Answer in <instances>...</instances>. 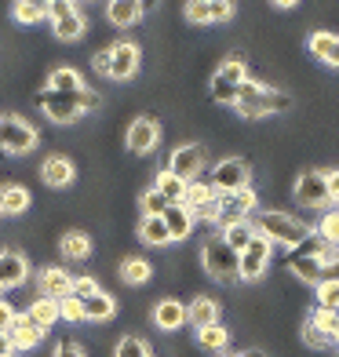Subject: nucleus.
Returning <instances> with one entry per match:
<instances>
[{
    "label": "nucleus",
    "mask_w": 339,
    "mask_h": 357,
    "mask_svg": "<svg viewBox=\"0 0 339 357\" xmlns=\"http://www.w3.org/2000/svg\"><path fill=\"white\" fill-rule=\"evenodd\" d=\"M216 77H223V80H230V84H245V80H248V70H245V59H241V55H234V59H226L223 62V66H219V73Z\"/></svg>",
    "instance_id": "4c0bfd02"
},
{
    "label": "nucleus",
    "mask_w": 339,
    "mask_h": 357,
    "mask_svg": "<svg viewBox=\"0 0 339 357\" xmlns=\"http://www.w3.org/2000/svg\"><path fill=\"white\" fill-rule=\"evenodd\" d=\"M11 347L15 350H33L40 347V339H44V328H37L33 321H29V314H19V321L11 324Z\"/></svg>",
    "instance_id": "a211bd4d"
},
{
    "label": "nucleus",
    "mask_w": 339,
    "mask_h": 357,
    "mask_svg": "<svg viewBox=\"0 0 339 357\" xmlns=\"http://www.w3.org/2000/svg\"><path fill=\"white\" fill-rule=\"evenodd\" d=\"M186 317L193 328H208V324H219V303L212 296H197L193 303H186Z\"/></svg>",
    "instance_id": "6ab92c4d"
},
{
    "label": "nucleus",
    "mask_w": 339,
    "mask_h": 357,
    "mask_svg": "<svg viewBox=\"0 0 339 357\" xmlns=\"http://www.w3.org/2000/svg\"><path fill=\"white\" fill-rule=\"evenodd\" d=\"M139 208H142V219H160V215H165L168 208H172V201L165 197V193H157V190L150 186V190L139 197Z\"/></svg>",
    "instance_id": "c9c22d12"
},
{
    "label": "nucleus",
    "mask_w": 339,
    "mask_h": 357,
    "mask_svg": "<svg viewBox=\"0 0 339 357\" xmlns=\"http://www.w3.org/2000/svg\"><path fill=\"white\" fill-rule=\"evenodd\" d=\"M77 102H80V113H88V109H99V91H91V88H84V91H80L77 95Z\"/></svg>",
    "instance_id": "8fccbe9b"
},
{
    "label": "nucleus",
    "mask_w": 339,
    "mask_h": 357,
    "mask_svg": "<svg viewBox=\"0 0 339 357\" xmlns=\"http://www.w3.org/2000/svg\"><path fill=\"white\" fill-rule=\"evenodd\" d=\"M95 291H99V284H95L91 278H73V299L84 303V299H91V296H95Z\"/></svg>",
    "instance_id": "49530a36"
},
{
    "label": "nucleus",
    "mask_w": 339,
    "mask_h": 357,
    "mask_svg": "<svg viewBox=\"0 0 339 357\" xmlns=\"http://www.w3.org/2000/svg\"><path fill=\"white\" fill-rule=\"evenodd\" d=\"M216 201V190H212V183H201V178H197V183H190L186 186V197H183V204L190 208V212H201V208L204 204H212Z\"/></svg>",
    "instance_id": "473e14b6"
},
{
    "label": "nucleus",
    "mask_w": 339,
    "mask_h": 357,
    "mask_svg": "<svg viewBox=\"0 0 339 357\" xmlns=\"http://www.w3.org/2000/svg\"><path fill=\"white\" fill-rule=\"evenodd\" d=\"M47 91H59V95H80L84 91V80L73 66H59L52 77H47Z\"/></svg>",
    "instance_id": "5701e85b"
},
{
    "label": "nucleus",
    "mask_w": 339,
    "mask_h": 357,
    "mask_svg": "<svg viewBox=\"0 0 339 357\" xmlns=\"http://www.w3.org/2000/svg\"><path fill=\"white\" fill-rule=\"evenodd\" d=\"M37 281H40V296L44 299H66V296H73V278L62 266H44L40 273H37Z\"/></svg>",
    "instance_id": "4468645a"
},
{
    "label": "nucleus",
    "mask_w": 339,
    "mask_h": 357,
    "mask_svg": "<svg viewBox=\"0 0 339 357\" xmlns=\"http://www.w3.org/2000/svg\"><path fill=\"white\" fill-rule=\"evenodd\" d=\"M52 15V4H44V0H19V4L11 8V19L22 22V26H33L40 19H47Z\"/></svg>",
    "instance_id": "c756f323"
},
{
    "label": "nucleus",
    "mask_w": 339,
    "mask_h": 357,
    "mask_svg": "<svg viewBox=\"0 0 339 357\" xmlns=\"http://www.w3.org/2000/svg\"><path fill=\"white\" fill-rule=\"evenodd\" d=\"M223 241L230 245L234 252H245L252 241H255V222L245 219V222H230V226H223Z\"/></svg>",
    "instance_id": "a878e982"
},
{
    "label": "nucleus",
    "mask_w": 339,
    "mask_h": 357,
    "mask_svg": "<svg viewBox=\"0 0 339 357\" xmlns=\"http://www.w3.org/2000/svg\"><path fill=\"white\" fill-rule=\"evenodd\" d=\"M84 29H88V22H84V15H80V8L66 4V0H55L52 4V33H55V40L73 44V40L84 37Z\"/></svg>",
    "instance_id": "39448f33"
},
{
    "label": "nucleus",
    "mask_w": 339,
    "mask_h": 357,
    "mask_svg": "<svg viewBox=\"0 0 339 357\" xmlns=\"http://www.w3.org/2000/svg\"><path fill=\"white\" fill-rule=\"evenodd\" d=\"M37 106L47 113V121H55V124H73L80 117V102H77V95H59V91H40L37 95Z\"/></svg>",
    "instance_id": "6e6552de"
},
{
    "label": "nucleus",
    "mask_w": 339,
    "mask_h": 357,
    "mask_svg": "<svg viewBox=\"0 0 339 357\" xmlns=\"http://www.w3.org/2000/svg\"><path fill=\"white\" fill-rule=\"evenodd\" d=\"M19 321V314H15V306L0 299V332H11V324Z\"/></svg>",
    "instance_id": "de8ad7c7"
},
{
    "label": "nucleus",
    "mask_w": 339,
    "mask_h": 357,
    "mask_svg": "<svg viewBox=\"0 0 339 357\" xmlns=\"http://www.w3.org/2000/svg\"><path fill=\"white\" fill-rule=\"evenodd\" d=\"M29 321L37 324V328H52L55 321H62V310H59V299H44V296H37V303L29 306Z\"/></svg>",
    "instance_id": "cd10ccee"
},
{
    "label": "nucleus",
    "mask_w": 339,
    "mask_h": 357,
    "mask_svg": "<svg viewBox=\"0 0 339 357\" xmlns=\"http://www.w3.org/2000/svg\"><path fill=\"white\" fill-rule=\"evenodd\" d=\"M29 208V190L22 183H4L0 186V215H22Z\"/></svg>",
    "instance_id": "aec40b11"
},
{
    "label": "nucleus",
    "mask_w": 339,
    "mask_h": 357,
    "mask_svg": "<svg viewBox=\"0 0 339 357\" xmlns=\"http://www.w3.org/2000/svg\"><path fill=\"white\" fill-rule=\"evenodd\" d=\"M321 281H339V252H332L321 266Z\"/></svg>",
    "instance_id": "09e8293b"
},
{
    "label": "nucleus",
    "mask_w": 339,
    "mask_h": 357,
    "mask_svg": "<svg viewBox=\"0 0 339 357\" xmlns=\"http://www.w3.org/2000/svg\"><path fill=\"white\" fill-rule=\"evenodd\" d=\"M113 52V66H110V77L113 80H128V77H135L139 73V44H132V40H117L110 47Z\"/></svg>",
    "instance_id": "ddd939ff"
},
{
    "label": "nucleus",
    "mask_w": 339,
    "mask_h": 357,
    "mask_svg": "<svg viewBox=\"0 0 339 357\" xmlns=\"http://www.w3.org/2000/svg\"><path fill=\"white\" fill-rule=\"evenodd\" d=\"M212 15H216V22H226L234 15V4L230 0H212Z\"/></svg>",
    "instance_id": "3c124183"
},
{
    "label": "nucleus",
    "mask_w": 339,
    "mask_h": 357,
    "mask_svg": "<svg viewBox=\"0 0 339 357\" xmlns=\"http://www.w3.org/2000/svg\"><path fill=\"white\" fill-rule=\"evenodd\" d=\"M306 44H310V55H317L329 66H339V37L336 33H314Z\"/></svg>",
    "instance_id": "7c9ffc66"
},
{
    "label": "nucleus",
    "mask_w": 339,
    "mask_h": 357,
    "mask_svg": "<svg viewBox=\"0 0 339 357\" xmlns=\"http://www.w3.org/2000/svg\"><path fill=\"white\" fill-rule=\"evenodd\" d=\"M150 263H146V259H139V255H132V259H124V263H121V281L124 284H146L150 281Z\"/></svg>",
    "instance_id": "2f4dec72"
},
{
    "label": "nucleus",
    "mask_w": 339,
    "mask_h": 357,
    "mask_svg": "<svg viewBox=\"0 0 339 357\" xmlns=\"http://www.w3.org/2000/svg\"><path fill=\"white\" fill-rule=\"evenodd\" d=\"M288 106H292V95L263 88L259 80H245V84H241V91H237V106H234V109L241 113V117L255 121V117H266V113H281V109H288Z\"/></svg>",
    "instance_id": "f03ea898"
},
{
    "label": "nucleus",
    "mask_w": 339,
    "mask_h": 357,
    "mask_svg": "<svg viewBox=\"0 0 339 357\" xmlns=\"http://www.w3.org/2000/svg\"><path fill=\"white\" fill-rule=\"evenodd\" d=\"M208 91H212V99L216 102H226V106H237V84H230V80H223V77H212V84H208Z\"/></svg>",
    "instance_id": "58836bf2"
},
{
    "label": "nucleus",
    "mask_w": 339,
    "mask_h": 357,
    "mask_svg": "<svg viewBox=\"0 0 339 357\" xmlns=\"http://www.w3.org/2000/svg\"><path fill=\"white\" fill-rule=\"evenodd\" d=\"M321 332H325L332 343H339V314H329V310H314V317H310Z\"/></svg>",
    "instance_id": "ea45409f"
},
{
    "label": "nucleus",
    "mask_w": 339,
    "mask_h": 357,
    "mask_svg": "<svg viewBox=\"0 0 339 357\" xmlns=\"http://www.w3.org/2000/svg\"><path fill=\"white\" fill-rule=\"evenodd\" d=\"M296 201L303 208H325L332 204V193H329V172H303L296 178Z\"/></svg>",
    "instance_id": "0eeeda50"
},
{
    "label": "nucleus",
    "mask_w": 339,
    "mask_h": 357,
    "mask_svg": "<svg viewBox=\"0 0 339 357\" xmlns=\"http://www.w3.org/2000/svg\"><path fill=\"white\" fill-rule=\"evenodd\" d=\"M201 165H204V150H201V146H179V150L172 153V160H168V172L179 175L183 183H197Z\"/></svg>",
    "instance_id": "f8f14e48"
},
{
    "label": "nucleus",
    "mask_w": 339,
    "mask_h": 357,
    "mask_svg": "<svg viewBox=\"0 0 339 357\" xmlns=\"http://www.w3.org/2000/svg\"><path fill=\"white\" fill-rule=\"evenodd\" d=\"M62 255L66 259H88L91 255V237L88 234H80V230H70L66 237H62Z\"/></svg>",
    "instance_id": "72a5a7b5"
},
{
    "label": "nucleus",
    "mask_w": 339,
    "mask_h": 357,
    "mask_svg": "<svg viewBox=\"0 0 339 357\" xmlns=\"http://www.w3.org/2000/svg\"><path fill=\"white\" fill-rule=\"evenodd\" d=\"M29 278V263L22 252H0V291L4 288H19Z\"/></svg>",
    "instance_id": "f3484780"
},
{
    "label": "nucleus",
    "mask_w": 339,
    "mask_h": 357,
    "mask_svg": "<svg viewBox=\"0 0 339 357\" xmlns=\"http://www.w3.org/2000/svg\"><path fill=\"white\" fill-rule=\"evenodd\" d=\"M317 310L339 314V281H321L317 284Z\"/></svg>",
    "instance_id": "e433bc0d"
},
{
    "label": "nucleus",
    "mask_w": 339,
    "mask_h": 357,
    "mask_svg": "<svg viewBox=\"0 0 339 357\" xmlns=\"http://www.w3.org/2000/svg\"><path fill=\"white\" fill-rule=\"evenodd\" d=\"M186 19L190 22H216V15H212V0H190L186 4Z\"/></svg>",
    "instance_id": "79ce46f5"
},
{
    "label": "nucleus",
    "mask_w": 339,
    "mask_h": 357,
    "mask_svg": "<svg viewBox=\"0 0 339 357\" xmlns=\"http://www.w3.org/2000/svg\"><path fill=\"white\" fill-rule=\"evenodd\" d=\"M59 310H62V321H84V306H80V299H73V296L62 299Z\"/></svg>",
    "instance_id": "a18cd8bd"
},
{
    "label": "nucleus",
    "mask_w": 339,
    "mask_h": 357,
    "mask_svg": "<svg viewBox=\"0 0 339 357\" xmlns=\"http://www.w3.org/2000/svg\"><path fill=\"white\" fill-rule=\"evenodd\" d=\"M317 234L329 241V245H339V212H329V215H321V226H317Z\"/></svg>",
    "instance_id": "c03bdc74"
},
{
    "label": "nucleus",
    "mask_w": 339,
    "mask_h": 357,
    "mask_svg": "<svg viewBox=\"0 0 339 357\" xmlns=\"http://www.w3.org/2000/svg\"><path fill=\"white\" fill-rule=\"evenodd\" d=\"M80 306H84V321H110L113 314H117V303H113V296L103 291V288L95 291L91 299H84Z\"/></svg>",
    "instance_id": "393cba45"
},
{
    "label": "nucleus",
    "mask_w": 339,
    "mask_h": 357,
    "mask_svg": "<svg viewBox=\"0 0 339 357\" xmlns=\"http://www.w3.org/2000/svg\"><path fill=\"white\" fill-rule=\"evenodd\" d=\"M255 234L259 237H266L273 248H299L306 237H310V226L306 222H299L296 215H288V212H259L255 215Z\"/></svg>",
    "instance_id": "f257e3e1"
},
{
    "label": "nucleus",
    "mask_w": 339,
    "mask_h": 357,
    "mask_svg": "<svg viewBox=\"0 0 339 357\" xmlns=\"http://www.w3.org/2000/svg\"><path fill=\"white\" fill-rule=\"evenodd\" d=\"M329 193H332V201L339 204V168H336V172H329Z\"/></svg>",
    "instance_id": "5fc2aeb1"
},
{
    "label": "nucleus",
    "mask_w": 339,
    "mask_h": 357,
    "mask_svg": "<svg viewBox=\"0 0 339 357\" xmlns=\"http://www.w3.org/2000/svg\"><path fill=\"white\" fill-rule=\"evenodd\" d=\"M197 343H201L204 350H212V354H223L226 343H230V332L223 328V321H219V324H208V328L197 332Z\"/></svg>",
    "instance_id": "f704fd0d"
},
{
    "label": "nucleus",
    "mask_w": 339,
    "mask_h": 357,
    "mask_svg": "<svg viewBox=\"0 0 339 357\" xmlns=\"http://www.w3.org/2000/svg\"><path fill=\"white\" fill-rule=\"evenodd\" d=\"M142 8L139 0H113V4L106 8V15H110V22L113 26H121V29H128V26H135L139 19H142Z\"/></svg>",
    "instance_id": "4be33fe9"
},
{
    "label": "nucleus",
    "mask_w": 339,
    "mask_h": 357,
    "mask_svg": "<svg viewBox=\"0 0 339 357\" xmlns=\"http://www.w3.org/2000/svg\"><path fill=\"white\" fill-rule=\"evenodd\" d=\"M201 263L208 270V278H216V281H241V252H234L223 237L204 241Z\"/></svg>",
    "instance_id": "7ed1b4c3"
},
{
    "label": "nucleus",
    "mask_w": 339,
    "mask_h": 357,
    "mask_svg": "<svg viewBox=\"0 0 339 357\" xmlns=\"http://www.w3.org/2000/svg\"><path fill=\"white\" fill-rule=\"evenodd\" d=\"M55 357H84V350L66 339V343H59V347H55Z\"/></svg>",
    "instance_id": "864d4df0"
},
{
    "label": "nucleus",
    "mask_w": 339,
    "mask_h": 357,
    "mask_svg": "<svg viewBox=\"0 0 339 357\" xmlns=\"http://www.w3.org/2000/svg\"><path fill=\"white\" fill-rule=\"evenodd\" d=\"M73 175H77L73 160L62 157V153L47 157L44 165H40V178H44V186H52V190H66V186L73 183Z\"/></svg>",
    "instance_id": "2eb2a0df"
},
{
    "label": "nucleus",
    "mask_w": 339,
    "mask_h": 357,
    "mask_svg": "<svg viewBox=\"0 0 339 357\" xmlns=\"http://www.w3.org/2000/svg\"><path fill=\"white\" fill-rule=\"evenodd\" d=\"M113 357H150V350H146V343H142V339L124 335L121 343H117V350H113Z\"/></svg>",
    "instance_id": "a19ab883"
},
{
    "label": "nucleus",
    "mask_w": 339,
    "mask_h": 357,
    "mask_svg": "<svg viewBox=\"0 0 339 357\" xmlns=\"http://www.w3.org/2000/svg\"><path fill=\"white\" fill-rule=\"evenodd\" d=\"M303 343H306V347H314V350H325V347H332V339L321 332L314 321H306V324H303Z\"/></svg>",
    "instance_id": "37998d69"
},
{
    "label": "nucleus",
    "mask_w": 339,
    "mask_h": 357,
    "mask_svg": "<svg viewBox=\"0 0 339 357\" xmlns=\"http://www.w3.org/2000/svg\"><path fill=\"white\" fill-rule=\"evenodd\" d=\"M153 324H157L160 332H179L183 324H190L186 303H179V299H160V303L153 306Z\"/></svg>",
    "instance_id": "dca6fc26"
},
{
    "label": "nucleus",
    "mask_w": 339,
    "mask_h": 357,
    "mask_svg": "<svg viewBox=\"0 0 339 357\" xmlns=\"http://www.w3.org/2000/svg\"><path fill=\"white\" fill-rule=\"evenodd\" d=\"M33 146H37L33 124L22 121L19 113H4V117H0V150L11 153V157H19V153H29Z\"/></svg>",
    "instance_id": "20e7f679"
},
{
    "label": "nucleus",
    "mask_w": 339,
    "mask_h": 357,
    "mask_svg": "<svg viewBox=\"0 0 339 357\" xmlns=\"http://www.w3.org/2000/svg\"><path fill=\"white\" fill-rule=\"evenodd\" d=\"M139 241H142V245H150V248L172 245L168 226H165V215H160V219H142V222H139Z\"/></svg>",
    "instance_id": "c85d7f7f"
},
{
    "label": "nucleus",
    "mask_w": 339,
    "mask_h": 357,
    "mask_svg": "<svg viewBox=\"0 0 339 357\" xmlns=\"http://www.w3.org/2000/svg\"><path fill=\"white\" fill-rule=\"evenodd\" d=\"M270 255H273V245L266 237L255 234V241L241 252V281H255V278H263L266 266H270Z\"/></svg>",
    "instance_id": "9d476101"
},
{
    "label": "nucleus",
    "mask_w": 339,
    "mask_h": 357,
    "mask_svg": "<svg viewBox=\"0 0 339 357\" xmlns=\"http://www.w3.org/2000/svg\"><path fill=\"white\" fill-rule=\"evenodd\" d=\"M165 226H168V237L172 241H186L193 234V212L186 204H172L165 212Z\"/></svg>",
    "instance_id": "412c9836"
},
{
    "label": "nucleus",
    "mask_w": 339,
    "mask_h": 357,
    "mask_svg": "<svg viewBox=\"0 0 339 357\" xmlns=\"http://www.w3.org/2000/svg\"><path fill=\"white\" fill-rule=\"evenodd\" d=\"M186 186H190V183H183V178H179V175H172L168 168H160V172H157V178H153V190H157V193H165V197H168L172 204H183Z\"/></svg>",
    "instance_id": "bb28decb"
},
{
    "label": "nucleus",
    "mask_w": 339,
    "mask_h": 357,
    "mask_svg": "<svg viewBox=\"0 0 339 357\" xmlns=\"http://www.w3.org/2000/svg\"><path fill=\"white\" fill-rule=\"evenodd\" d=\"M288 266H292V273L299 281L306 284H321V266H325V259H314V255H288Z\"/></svg>",
    "instance_id": "b1692460"
},
{
    "label": "nucleus",
    "mask_w": 339,
    "mask_h": 357,
    "mask_svg": "<svg viewBox=\"0 0 339 357\" xmlns=\"http://www.w3.org/2000/svg\"><path fill=\"white\" fill-rule=\"evenodd\" d=\"M248 178H252V172H248V165L245 160H237V157H226V160H219V165L212 168V190H216V197L219 193H237V190H248Z\"/></svg>",
    "instance_id": "423d86ee"
},
{
    "label": "nucleus",
    "mask_w": 339,
    "mask_h": 357,
    "mask_svg": "<svg viewBox=\"0 0 339 357\" xmlns=\"http://www.w3.org/2000/svg\"><path fill=\"white\" fill-rule=\"evenodd\" d=\"M336 212H339V204H336Z\"/></svg>",
    "instance_id": "bf43d9fd"
},
{
    "label": "nucleus",
    "mask_w": 339,
    "mask_h": 357,
    "mask_svg": "<svg viewBox=\"0 0 339 357\" xmlns=\"http://www.w3.org/2000/svg\"><path fill=\"white\" fill-rule=\"evenodd\" d=\"M91 66L99 70V73H110V66H113V52H110V47H106V52H95Z\"/></svg>",
    "instance_id": "603ef678"
},
{
    "label": "nucleus",
    "mask_w": 339,
    "mask_h": 357,
    "mask_svg": "<svg viewBox=\"0 0 339 357\" xmlns=\"http://www.w3.org/2000/svg\"><path fill=\"white\" fill-rule=\"evenodd\" d=\"M241 357H266V354H263V350H245Z\"/></svg>",
    "instance_id": "4d7b16f0"
},
{
    "label": "nucleus",
    "mask_w": 339,
    "mask_h": 357,
    "mask_svg": "<svg viewBox=\"0 0 339 357\" xmlns=\"http://www.w3.org/2000/svg\"><path fill=\"white\" fill-rule=\"evenodd\" d=\"M223 357H241V354H223Z\"/></svg>",
    "instance_id": "13d9d810"
},
{
    "label": "nucleus",
    "mask_w": 339,
    "mask_h": 357,
    "mask_svg": "<svg viewBox=\"0 0 339 357\" xmlns=\"http://www.w3.org/2000/svg\"><path fill=\"white\" fill-rule=\"evenodd\" d=\"M219 226H230V222H245L252 219V208H255V193L252 190H237V193H219Z\"/></svg>",
    "instance_id": "1a4fd4ad"
},
{
    "label": "nucleus",
    "mask_w": 339,
    "mask_h": 357,
    "mask_svg": "<svg viewBox=\"0 0 339 357\" xmlns=\"http://www.w3.org/2000/svg\"><path fill=\"white\" fill-rule=\"evenodd\" d=\"M157 139H160V128H157V121L153 117H135L132 121V128H128V153H150L153 146H157Z\"/></svg>",
    "instance_id": "9b49d317"
},
{
    "label": "nucleus",
    "mask_w": 339,
    "mask_h": 357,
    "mask_svg": "<svg viewBox=\"0 0 339 357\" xmlns=\"http://www.w3.org/2000/svg\"><path fill=\"white\" fill-rule=\"evenodd\" d=\"M15 354V347H11V335L8 332H0V357H11Z\"/></svg>",
    "instance_id": "6e6d98bb"
}]
</instances>
